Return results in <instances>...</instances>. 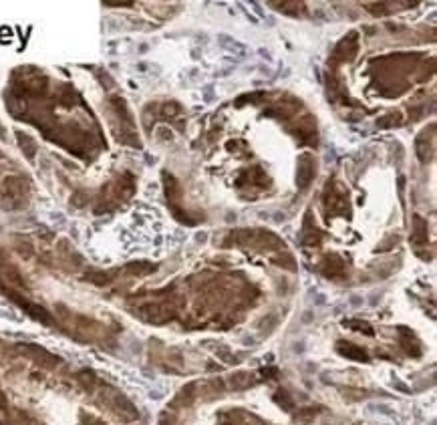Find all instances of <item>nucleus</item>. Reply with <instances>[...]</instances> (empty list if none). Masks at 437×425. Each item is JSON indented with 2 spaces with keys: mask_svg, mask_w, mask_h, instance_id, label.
<instances>
[{
  "mask_svg": "<svg viewBox=\"0 0 437 425\" xmlns=\"http://www.w3.org/2000/svg\"><path fill=\"white\" fill-rule=\"evenodd\" d=\"M176 113H180V105H176V103H170V105H166V107H164V115H168V117H174Z\"/></svg>",
  "mask_w": 437,
  "mask_h": 425,
  "instance_id": "2eb2a0df",
  "label": "nucleus"
},
{
  "mask_svg": "<svg viewBox=\"0 0 437 425\" xmlns=\"http://www.w3.org/2000/svg\"><path fill=\"white\" fill-rule=\"evenodd\" d=\"M17 141H19L21 150L27 154V158H29V160H33V158H35V152H37V144H35V139H33V137H29V135H25V133H17Z\"/></svg>",
  "mask_w": 437,
  "mask_h": 425,
  "instance_id": "6e6552de",
  "label": "nucleus"
},
{
  "mask_svg": "<svg viewBox=\"0 0 437 425\" xmlns=\"http://www.w3.org/2000/svg\"><path fill=\"white\" fill-rule=\"evenodd\" d=\"M321 272H323L327 278H341V276L345 274V262H343V258H339L337 254L327 256V258L321 262Z\"/></svg>",
  "mask_w": 437,
  "mask_h": 425,
  "instance_id": "39448f33",
  "label": "nucleus"
},
{
  "mask_svg": "<svg viewBox=\"0 0 437 425\" xmlns=\"http://www.w3.org/2000/svg\"><path fill=\"white\" fill-rule=\"evenodd\" d=\"M252 381H250V375L248 373H240V375H236V377H232V387L234 389H244V387H248Z\"/></svg>",
  "mask_w": 437,
  "mask_h": 425,
  "instance_id": "9b49d317",
  "label": "nucleus"
},
{
  "mask_svg": "<svg viewBox=\"0 0 437 425\" xmlns=\"http://www.w3.org/2000/svg\"><path fill=\"white\" fill-rule=\"evenodd\" d=\"M274 399H276V403L284 405L286 409H290V407H293V399L288 397V393H286V391H278V395H276Z\"/></svg>",
  "mask_w": 437,
  "mask_h": 425,
  "instance_id": "ddd939ff",
  "label": "nucleus"
},
{
  "mask_svg": "<svg viewBox=\"0 0 437 425\" xmlns=\"http://www.w3.org/2000/svg\"><path fill=\"white\" fill-rule=\"evenodd\" d=\"M127 270H129L131 274H150V272L156 270V266H154V264H148V262H137V264L127 266Z\"/></svg>",
  "mask_w": 437,
  "mask_h": 425,
  "instance_id": "9d476101",
  "label": "nucleus"
},
{
  "mask_svg": "<svg viewBox=\"0 0 437 425\" xmlns=\"http://www.w3.org/2000/svg\"><path fill=\"white\" fill-rule=\"evenodd\" d=\"M27 180L19 178V176H9L3 182V190H0V200H3V208L5 210H19L23 206H27Z\"/></svg>",
  "mask_w": 437,
  "mask_h": 425,
  "instance_id": "f257e3e1",
  "label": "nucleus"
},
{
  "mask_svg": "<svg viewBox=\"0 0 437 425\" xmlns=\"http://www.w3.org/2000/svg\"><path fill=\"white\" fill-rule=\"evenodd\" d=\"M107 7H131V3H105Z\"/></svg>",
  "mask_w": 437,
  "mask_h": 425,
  "instance_id": "dca6fc26",
  "label": "nucleus"
},
{
  "mask_svg": "<svg viewBox=\"0 0 437 425\" xmlns=\"http://www.w3.org/2000/svg\"><path fill=\"white\" fill-rule=\"evenodd\" d=\"M87 280H91L93 285H107V282H109V274H105V272H91V274H87Z\"/></svg>",
  "mask_w": 437,
  "mask_h": 425,
  "instance_id": "f8f14e48",
  "label": "nucleus"
},
{
  "mask_svg": "<svg viewBox=\"0 0 437 425\" xmlns=\"http://www.w3.org/2000/svg\"><path fill=\"white\" fill-rule=\"evenodd\" d=\"M325 206L331 208V212H345L347 210V196L341 192L339 186L331 184L325 190Z\"/></svg>",
  "mask_w": 437,
  "mask_h": 425,
  "instance_id": "20e7f679",
  "label": "nucleus"
},
{
  "mask_svg": "<svg viewBox=\"0 0 437 425\" xmlns=\"http://www.w3.org/2000/svg\"><path fill=\"white\" fill-rule=\"evenodd\" d=\"M5 264V256H3V252H0V266Z\"/></svg>",
  "mask_w": 437,
  "mask_h": 425,
  "instance_id": "f3484780",
  "label": "nucleus"
},
{
  "mask_svg": "<svg viewBox=\"0 0 437 425\" xmlns=\"http://www.w3.org/2000/svg\"><path fill=\"white\" fill-rule=\"evenodd\" d=\"M339 353L343 355V357H347V359H351V361H369V357H367V353L361 349V347H357V345H353V343H339Z\"/></svg>",
  "mask_w": 437,
  "mask_h": 425,
  "instance_id": "423d86ee",
  "label": "nucleus"
},
{
  "mask_svg": "<svg viewBox=\"0 0 437 425\" xmlns=\"http://www.w3.org/2000/svg\"><path fill=\"white\" fill-rule=\"evenodd\" d=\"M141 317L150 323H164L168 319H172V309L168 305H160V303H152V305H143L139 309Z\"/></svg>",
  "mask_w": 437,
  "mask_h": 425,
  "instance_id": "7ed1b4c3",
  "label": "nucleus"
},
{
  "mask_svg": "<svg viewBox=\"0 0 437 425\" xmlns=\"http://www.w3.org/2000/svg\"><path fill=\"white\" fill-rule=\"evenodd\" d=\"M345 327L357 331V333H365V335H373V329L369 323H363V321H345Z\"/></svg>",
  "mask_w": 437,
  "mask_h": 425,
  "instance_id": "1a4fd4ad",
  "label": "nucleus"
},
{
  "mask_svg": "<svg viewBox=\"0 0 437 425\" xmlns=\"http://www.w3.org/2000/svg\"><path fill=\"white\" fill-rule=\"evenodd\" d=\"M315 174H317L315 160H313L309 154H305V156L299 160V174H297V184H299V188H301V190H307V188L311 186Z\"/></svg>",
  "mask_w": 437,
  "mask_h": 425,
  "instance_id": "f03ea898",
  "label": "nucleus"
},
{
  "mask_svg": "<svg viewBox=\"0 0 437 425\" xmlns=\"http://www.w3.org/2000/svg\"><path fill=\"white\" fill-rule=\"evenodd\" d=\"M411 238H413L415 244L427 242V222L423 218H419V216L413 218V236Z\"/></svg>",
  "mask_w": 437,
  "mask_h": 425,
  "instance_id": "0eeeda50",
  "label": "nucleus"
},
{
  "mask_svg": "<svg viewBox=\"0 0 437 425\" xmlns=\"http://www.w3.org/2000/svg\"><path fill=\"white\" fill-rule=\"evenodd\" d=\"M79 381H81V383H85V387H87V389H91V387H93V383H95V377H93V373H89V371H83V373H79Z\"/></svg>",
  "mask_w": 437,
  "mask_h": 425,
  "instance_id": "4468645a",
  "label": "nucleus"
}]
</instances>
